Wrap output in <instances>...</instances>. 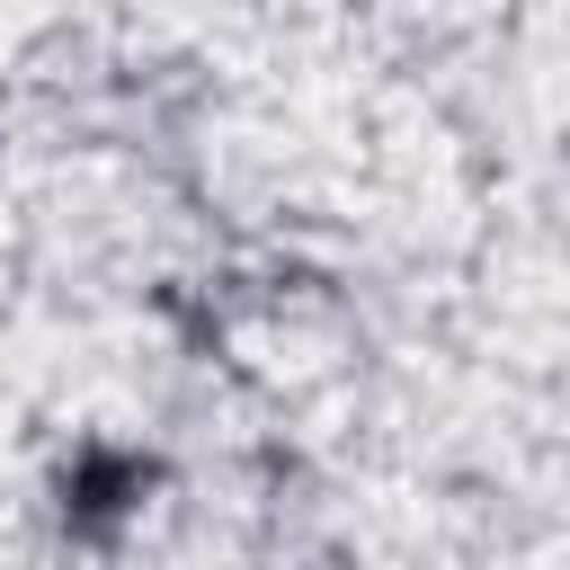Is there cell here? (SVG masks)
<instances>
[{
    "label": "cell",
    "mask_w": 570,
    "mask_h": 570,
    "mask_svg": "<svg viewBox=\"0 0 570 570\" xmlns=\"http://www.w3.org/2000/svg\"><path fill=\"white\" fill-rule=\"evenodd\" d=\"M142 490H151L142 454H80L62 472V517H71V534H116V517H134Z\"/></svg>",
    "instance_id": "6da1fadb"
}]
</instances>
